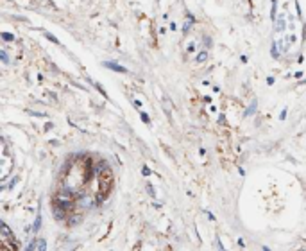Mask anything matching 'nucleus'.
<instances>
[{"mask_svg": "<svg viewBox=\"0 0 306 251\" xmlns=\"http://www.w3.org/2000/svg\"><path fill=\"white\" fill-rule=\"evenodd\" d=\"M111 188H113V174L108 167H104L99 174V197L104 199L111 194Z\"/></svg>", "mask_w": 306, "mask_h": 251, "instance_id": "f257e3e1", "label": "nucleus"}, {"mask_svg": "<svg viewBox=\"0 0 306 251\" xmlns=\"http://www.w3.org/2000/svg\"><path fill=\"white\" fill-rule=\"evenodd\" d=\"M30 249H36V248H41V249H45V240H36V242H32L29 246Z\"/></svg>", "mask_w": 306, "mask_h": 251, "instance_id": "f03ea898", "label": "nucleus"}, {"mask_svg": "<svg viewBox=\"0 0 306 251\" xmlns=\"http://www.w3.org/2000/svg\"><path fill=\"white\" fill-rule=\"evenodd\" d=\"M108 67H109V68H115V70H118V72H125V68H122V67H118V65H111V63H108Z\"/></svg>", "mask_w": 306, "mask_h": 251, "instance_id": "7ed1b4c3", "label": "nucleus"}]
</instances>
